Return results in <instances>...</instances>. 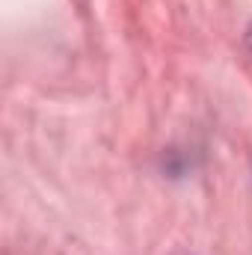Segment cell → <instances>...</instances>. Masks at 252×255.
<instances>
[{
	"mask_svg": "<svg viewBox=\"0 0 252 255\" xmlns=\"http://www.w3.org/2000/svg\"><path fill=\"white\" fill-rule=\"evenodd\" d=\"M250 45H252V33H250Z\"/></svg>",
	"mask_w": 252,
	"mask_h": 255,
	"instance_id": "1",
	"label": "cell"
}]
</instances>
